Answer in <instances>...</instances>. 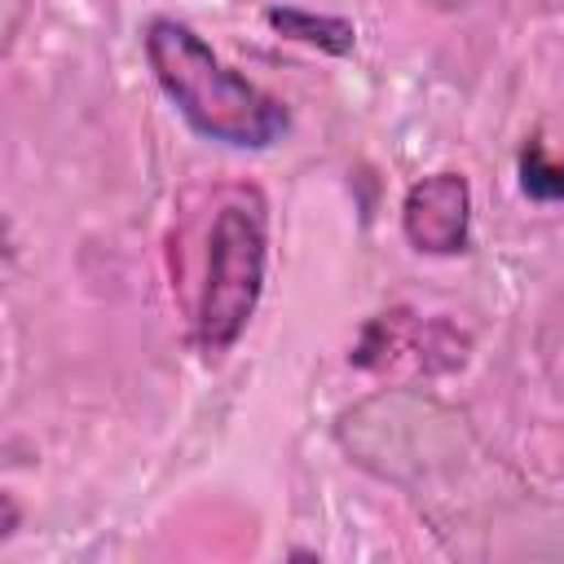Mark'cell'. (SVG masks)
<instances>
[{"mask_svg": "<svg viewBox=\"0 0 564 564\" xmlns=\"http://www.w3.org/2000/svg\"><path fill=\"white\" fill-rule=\"evenodd\" d=\"M145 62L176 115L229 150H269L291 132L286 106L216 57V48L176 18H150L141 31Z\"/></svg>", "mask_w": 564, "mask_h": 564, "instance_id": "1", "label": "cell"}, {"mask_svg": "<svg viewBox=\"0 0 564 564\" xmlns=\"http://www.w3.org/2000/svg\"><path fill=\"white\" fill-rule=\"evenodd\" d=\"M264 260H269L264 203L256 189H238L234 198L220 203L212 220L207 269L194 308V335L207 357H220L247 330L264 291Z\"/></svg>", "mask_w": 564, "mask_h": 564, "instance_id": "2", "label": "cell"}, {"mask_svg": "<svg viewBox=\"0 0 564 564\" xmlns=\"http://www.w3.org/2000/svg\"><path fill=\"white\" fill-rule=\"evenodd\" d=\"M401 234L419 256H463L471 242V185L463 172H432L401 198Z\"/></svg>", "mask_w": 564, "mask_h": 564, "instance_id": "3", "label": "cell"}, {"mask_svg": "<svg viewBox=\"0 0 564 564\" xmlns=\"http://www.w3.org/2000/svg\"><path fill=\"white\" fill-rule=\"evenodd\" d=\"M264 22L278 35H286L295 44H308L317 53H330V57H348L357 48V26L348 18H335V13H308V9H295V4H269Z\"/></svg>", "mask_w": 564, "mask_h": 564, "instance_id": "4", "label": "cell"}, {"mask_svg": "<svg viewBox=\"0 0 564 564\" xmlns=\"http://www.w3.org/2000/svg\"><path fill=\"white\" fill-rule=\"evenodd\" d=\"M520 189L538 203H564V163L546 159L538 141L520 150Z\"/></svg>", "mask_w": 564, "mask_h": 564, "instance_id": "5", "label": "cell"}]
</instances>
